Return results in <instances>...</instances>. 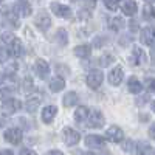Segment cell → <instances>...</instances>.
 <instances>
[{
  "label": "cell",
  "mask_w": 155,
  "mask_h": 155,
  "mask_svg": "<svg viewBox=\"0 0 155 155\" xmlns=\"http://www.w3.org/2000/svg\"><path fill=\"white\" fill-rule=\"evenodd\" d=\"M50 8H51V11H53L54 14H56L58 17H61V19H71V16H73L71 9H70L67 5H62V3L53 2V3L50 5Z\"/></svg>",
  "instance_id": "obj_1"
},
{
  "label": "cell",
  "mask_w": 155,
  "mask_h": 155,
  "mask_svg": "<svg viewBox=\"0 0 155 155\" xmlns=\"http://www.w3.org/2000/svg\"><path fill=\"white\" fill-rule=\"evenodd\" d=\"M20 107H22L20 101H19V99H16V98H5V99H3V102H2V110H3L6 115H12V113H16Z\"/></svg>",
  "instance_id": "obj_2"
},
{
  "label": "cell",
  "mask_w": 155,
  "mask_h": 155,
  "mask_svg": "<svg viewBox=\"0 0 155 155\" xmlns=\"http://www.w3.org/2000/svg\"><path fill=\"white\" fill-rule=\"evenodd\" d=\"M102 81H104V73H102L101 70H98V68L92 70L87 76V84L92 88H98L102 84Z\"/></svg>",
  "instance_id": "obj_3"
},
{
  "label": "cell",
  "mask_w": 155,
  "mask_h": 155,
  "mask_svg": "<svg viewBox=\"0 0 155 155\" xmlns=\"http://www.w3.org/2000/svg\"><path fill=\"white\" fill-rule=\"evenodd\" d=\"M146 61H147V58H146L144 51L140 47H134L132 54H130V58H129V62H130L132 65H143V64H146Z\"/></svg>",
  "instance_id": "obj_4"
},
{
  "label": "cell",
  "mask_w": 155,
  "mask_h": 155,
  "mask_svg": "<svg viewBox=\"0 0 155 155\" xmlns=\"http://www.w3.org/2000/svg\"><path fill=\"white\" fill-rule=\"evenodd\" d=\"M5 140L11 144H19L22 141V130L19 127H11V129H6L5 134H3Z\"/></svg>",
  "instance_id": "obj_5"
},
{
  "label": "cell",
  "mask_w": 155,
  "mask_h": 155,
  "mask_svg": "<svg viewBox=\"0 0 155 155\" xmlns=\"http://www.w3.org/2000/svg\"><path fill=\"white\" fill-rule=\"evenodd\" d=\"M79 140H81L79 132H76L74 129H71V127H65V129H64V141H65L67 146L78 144V143H79Z\"/></svg>",
  "instance_id": "obj_6"
},
{
  "label": "cell",
  "mask_w": 155,
  "mask_h": 155,
  "mask_svg": "<svg viewBox=\"0 0 155 155\" xmlns=\"http://www.w3.org/2000/svg\"><path fill=\"white\" fill-rule=\"evenodd\" d=\"M104 123H106V118H104V115H102L99 110L95 109V110L90 112V115H88V124H90V127L99 129V127L104 126Z\"/></svg>",
  "instance_id": "obj_7"
},
{
  "label": "cell",
  "mask_w": 155,
  "mask_h": 155,
  "mask_svg": "<svg viewBox=\"0 0 155 155\" xmlns=\"http://www.w3.org/2000/svg\"><path fill=\"white\" fill-rule=\"evenodd\" d=\"M34 23H36V27L39 30H42V31H47L50 27H51V17L47 14L45 11H41L39 14L36 16L34 19Z\"/></svg>",
  "instance_id": "obj_8"
},
{
  "label": "cell",
  "mask_w": 155,
  "mask_h": 155,
  "mask_svg": "<svg viewBox=\"0 0 155 155\" xmlns=\"http://www.w3.org/2000/svg\"><path fill=\"white\" fill-rule=\"evenodd\" d=\"M85 146L92 149H102L106 147V138L99 135H88L85 137Z\"/></svg>",
  "instance_id": "obj_9"
},
{
  "label": "cell",
  "mask_w": 155,
  "mask_h": 155,
  "mask_svg": "<svg viewBox=\"0 0 155 155\" xmlns=\"http://www.w3.org/2000/svg\"><path fill=\"white\" fill-rule=\"evenodd\" d=\"M124 138V134L123 130L118 127V126H112L107 129V132H106V140L112 141V143H121Z\"/></svg>",
  "instance_id": "obj_10"
},
{
  "label": "cell",
  "mask_w": 155,
  "mask_h": 155,
  "mask_svg": "<svg viewBox=\"0 0 155 155\" xmlns=\"http://www.w3.org/2000/svg\"><path fill=\"white\" fill-rule=\"evenodd\" d=\"M14 12H17L20 17H28L33 12V8H31L30 2H27V0H17L14 5Z\"/></svg>",
  "instance_id": "obj_11"
},
{
  "label": "cell",
  "mask_w": 155,
  "mask_h": 155,
  "mask_svg": "<svg viewBox=\"0 0 155 155\" xmlns=\"http://www.w3.org/2000/svg\"><path fill=\"white\" fill-rule=\"evenodd\" d=\"M34 71H36V74L41 78V79L48 78V74H50V65H48V62L44 61V59H37L36 64H34Z\"/></svg>",
  "instance_id": "obj_12"
},
{
  "label": "cell",
  "mask_w": 155,
  "mask_h": 155,
  "mask_svg": "<svg viewBox=\"0 0 155 155\" xmlns=\"http://www.w3.org/2000/svg\"><path fill=\"white\" fill-rule=\"evenodd\" d=\"M141 42L149 47L155 45V27H147L141 31Z\"/></svg>",
  "instance_id": "obj_13"
},
{
  "label": "cell",
  "mask_w": 155,
  "mask_h": 155,
  "mask_svg": "<svg viewBox=\"0 0 155 155\" xmlns=\"http://www.w3.org/2000/svg\"><path fill=\"white\" fill-rule=\"evenodd\" d=\"M58 113V107L56 106H47L42 109V121L45 124H50L51 121L54 120V116Z\"/></svg>",
  "instance_id": "obj_14"
},
{
  "label": "cell",
  "mask_w": 155,
  "mask_h": 155,
  "mask_svg": "<svg viewBox=\"0 0 155 155\" xmlns=\"http://www.w3.org/2000/svg\"><path fill=\"white\" fill-rule=\"evenodd\" d=\"M123 76H124L123 68H121V67H116V68H113V70L109 73V82H110L112 85H120V84L123 82Z\"/></svg>",
  "instance_id": "obj_15"
},
{
  "label": "cell",
  "mask_w": 155,
  "mask_h": 155,
  "mask_svg": "<svg viewBox=\"0 0 155 155\" xmlns=\"http://www.w3.org/2000/svg\"><path fill=\"white\" fill-rule=\"evenodd\" d=\"M9 53H11L12 58H20L23 54V45H22V42L19 41L17 37L9 44Z\"/></svg>",
  "instance_id": "obj_16"
},
{
  "label": "cell",
  "mask_w": 155,
  "mask_h": 155,
  "mask_svg": "<svg viewBox=\"0 0 155 155\" xmlns=\"http://www.w3.org/2000/svg\"><path fill=\"white\" fill-rule=\"evenodd\" d=\"M62 88H65V79L61 78V74L59 76H54L53 79L50 81V90L53 93H58V92H61Z\"/></svg>",
  "instance_id": "obj_17"
},
{
  "label": "cell",
  "mask_w": 155,
  "mask_h": 155,
  "mask_svg": "<svg viewBox=\"0 0 155 155\" xmlns=\"http://www.w3.org/2000/svg\"><path fill=\"white\" fill-rule=\"evenodd\" d=\"M127 90L130 93H141V90H143V84H141L135 76H130L129 78V81H127Z\"/></svg>",
  "instance_id": "obj_18"
},
{
  "label": "cell",
  "mask_w": 155,
  "mask_h": 155,
  "mask_svg": "<svg viewBox=\"0 0 155 155\" xmlns=\"http://www.w3.org/2000/svg\"><path fill=\"white\" fill-rule=\"evenodd\" d=\"M74 54H76L78 58H81V59H85V58H88L90 54H92V47L87 45V44L78 45V47L74 48Z\"/></svg>",
  "instance_id": "obj_19"
},
{
  "label": "cell",
  "mask_w": 155,
  "mask_h": 155,
  "mask_svg": "<svg viewBox=\"0 0 155 155\" xmlns=\"http://www.w3.org/2000/svg\"><path fill=\"white\" fill-rule=\"evenodd\" d=\"M137 11H138V6H137V2L135 0H129V2H126L123 5V12L126 16H135L137 14Z\"/></svg>",
  "instance_id": "obj_20"
},
{
  "label": "cell",
  "mask_w": 155,
  "mask_h": 155,
  "mask_svg": "<svg viewBox=\"0 0 155 155\" xmlns=\"http://www.w3.org/2000/svg\"><path fill=\"white\" fill-rule=\"evenodd\" d=\"M88 115H90V110L85 106H79L76 109V112H74V120L78 123H82V121H85L88 118Z\"/></svg>",
  "instance_id": "obj_21"
},
{
  "label": "cell",
  "mask_w": 155,
  "mask_h": 155,
  "mask_svg": "<svg viewBox=\"0 0 155 155\" xmlns=\"http://www.w3.org/2000/svg\"><path fill=\"white\" fill-rule=\"evenodd\" d=\"M78 101H79V98H78L76 92H67V95L64 96V106L65 107H73Z\"/></svg>",
  "instance_id": "obj_22"
},
{
  "label": "cell",
  "mask_w": 155,
  "mask_h": 155,
  "mask_svg": "<svg viewBox=\"0 0 155 155\" xmlns=\"http://www.w3.org/2000/svg\"><path fill=\"white\" fill-rule=\"evenodd\" d=\"M54 39L59 45H67L68 42V34H67V30L65 28H59L54 34Z\"/></svg>",
  "instance_id": "obj_23"
},
{
  "label": "cell",
  "mask_w": 155,
  "mask_h": 155,
  "mask_svg": "<svg viewBox=\"0 0 155 155\" xmlns=\"http://www.w3.org/2000/svg\"><path fill=\"white\" fill-rule=\"evenodd\" d=\"M109 27H110V30H113V31H120V30L124 27V20H123V17L116 16V17L110 19V22H109Z\"/></svg>",
  "instance_id": "obj_24"
},
{
  "label": "cell",
  "mask_w": 155,
  "mask_h": 155,
  "mask_svg": "<svg viewBox=\"0 0 155 155\" xmlns=\"http://www.w3.org/2000/svg\"><path fill=\"white\" fill-rule=\"evenodd\" d=\"M5 20L11 25L12 28H19V17H17V12H6L5 14Z\"/></svg>",
  "instance_id": "obj_25"
},
{
  "label": "cell",
  "mask_w": 155,
  "mask_h": 155,
  "mask_svg": "<svg viewBox=\"0 0 155 155\" xmlns=\"http://www.w3.org/2000/svg\"><path fill=\"white\" fill-rule=\"evenodd\" d=\"M39 104H41L39 98H30V99L27 101V104H25V109H27V112L33 113V112H36V110H37Z\"/></svg>",
  "instance_id": "obj_26"
},
{
  "label": "cell",
  "mask_w": 155,
  "mask_h": 155,
  "mask_svg": "<svg viewBox=\"0 0 155 155\" xmlns=\"http://www.w3.org/2000/svg\"><path fill=\"white\" fill-rule=\"evenodd\" d=\"M135 150H137V155H147V153H149V150H152V149H150L149 143H144V141H140V143H137Z\"/></svg>",
  "instance_id": "obj_27"
},
{
  "label": "cell",
  "mask_w": 155,
  "mask_h": 155,
  "mask_svg": "<svg viewBox=\"0 0 155 155\" xmlns=\"http://www.w3.org/2000/svg\"><path fill=\"white\" fill-rule=\"evenodd\" d=\"M143 17L146 20H155V9H153V6L150 3L143 8Z\"/></svg>",
  "instance_id": "obj_28"
},
{
  "label": "cell",
  "mask_w": 155,
  "mask_h": 155,
  "mask_svg": "<svg viewBox=\"0 0 155 155\" xmlns=\"http://www.w3.org/2000/svg\"><path fill=\"white\" fill-rule=\"evenodd\" d=\"M22 90H23V93H31L34 92V82L31 78H25L23 82H22Z\"/></svg>",
  "instance_id": "obj_29"
},
{
  "label": "cell",
  "mask_w": 155,
  "mask_h": 155,
  "mask_svg": "<svg viewBox=\"0 0 155 155\" xmlns=\"http://www.w3.org/2000/svg\"><path fill=\"white\" fill-rule=\"evenodd\" d=\"M9 50H6L5 47H0V64H3V62H6L8 61V58H9Z\"/></svg>",
  "instance_id": "obj_30"
},
{
  "label": "cell",
  "mask_w": 155,
  "mask_h": 155,
  "mask_svg": "<svg viewBox=\"0 0 155 155\" xmlns=\"http://www.w3.org/2000/svg\"><path fill=\"white\" fill-rule=\"evenodd\" d=\"M104 5L107 6V9L116 11L118 9V0H104Z\"/></svg>",
  "instance_id": "obj_31"
},
{
  "label": "cell",
  "mask_w": 155,
  "mask_h": 155,
  "mask_svg": "<svg viewBox=\"0 0 155 155\" xmlns=\"http://www.w3.org/2000/svg\"><path fill=\"white\" fill-rule=\"evenodd\" d=\"M14 39H16V36L12 34V33H5V34H2V41H3L6 45H9L12 41H14Z\"/></svg>",
  "instance_id": "obj_32"
},
{
  "label": "cell",
  "mask_w": 155,
  "mask_h": 155,
  "mask_svg": "<svg viewBox=\"0 0 155 155\" xmlns=\"http://www.w3.org/2000/svg\"><path fill=\"white\" fill-rule=\"evenodd\" d=\"M115 61V58L113 56H110V54H106V56H102L101 58V65H104V67H107V65H110V64Z\"/></svg>",
  "instance_id": "obj_33"
},
{
  "label": "cell",
  "mask_w": 155,
  "mask_h": 155,
  "mask_svg": "<svg viewBox=\"0 0 155 155\" xmlns=\"http://www.w3.org/2000/svg\"><path fill=\"white\" fill-rule=\"evenodd\" d=\"M132 149H134V141H132V140H126L124 143H123V150L130 152Z\"/></svg>",
  "instance_id": "obj_34"
},
{
  "label": "cell",
  "mask_w": 155,
  "mask_h": 155,
  "mask_svg": "<svg viewBox=\"0 0 155 155\" xmlns=\"http://www.w3.org/2000/svg\"><path fill=\"white\" fill-rule=\"evenodd\" d=\"M56 70H58V73H59L61 76H62V73L65 74V76H67V74L70 73V68H68V67H65V65H62V64H59V65H56Z\"/></svg>",
  "instance_id": "obj_35"
},
{
  "label": "cell",
  "mask_w": 155,
  "mask_h": 155,
  "mask_svg": "<svg viewBox=\"0 0 155 155\" xmlns=\"http://www.w3.org/2000/svg\"><path fill=\"white\" fill-rule=\"evenodd\" d=\"M102 44H106V37H96L95 41H93V45L98 47V48H101Z\"/></svg>",
  "instance_id": "obj_36"
},
{
  "label": "cell",
  "mask_w": 155,
  "mask_h": 155,
  "mask_svg": "<svg viewBox=\"0 0 155 155\" xmlns=\"http://www.w3.org/2000/svg\"><path fill=\"white\" fill-rule=\"evenodd\" d=\"M146 85H147V88L150 90L152 93H155V79H147Z\"/></svg>",
  "instance_id": "obj_37"
},
{
  "label": "cell",
  "mask_w": 155,
  "mask_h": 155,
  "mask_svg": "<svg viewBox=\"0 0 155 155\" xmlns=\"http://www.w3.org/2000/svg\"><path fill=\"white\" fill-rule=\"evenodd\" d=\"M19 155H37V153L34 150H31V149H22Z\"/></svg>",
  "instance_id": "obj_38"
},
{
  "label": "cell",
  "mask_w": 155,
  "mask_h": 155,
  "mask_svg": "<svg viewBox=\"0 0 155 155\" xmlns=\"http://www.w3.org/2000/svg\"><path fill=\"white\" fill-rule=\"evenodd\" d=\"M121 39H123V41H120V44H121V45H126L127 42H129V44L132 42V37H127V36H123Z\"/></svg>",
  "instance_id": "obj_39"
},
{
  "label": "cell",
  "mask_w": 155,
  "mask_h": 155,
  "mask_svg": "<svg viewBox=\"0 0 155 155\" xmlns=\"http://www.w3.org/2000/svg\"><path fill=\"white\" fill-rule=\"evenodd\" d=\"M45 155H64L61 150H58V149H53V150H48Z\"/></svg>",
  "instance_id": "obj_40"
},
{
  "label": "cell",
  "mask_w": 155,
  "mask_h": 155,
  "mask_svg": "<svg viewBox=\"0 0 155 155\" xmlns=\"http://www.w3.org/2000/svg\"><path fill=\"white\" fill-rule=\"evenodd\" d=\"M149 137L155 140V124H153V126H150V129H149Z\"/></svg>",
  "instance_id": "obj_41"
},
{
  "label": "cell",
  "mask_w": 155,
  "mask_h": 155,
  "mask_svg": "<svg viewBox=\"0 0 155 155\" xmlns=\"http://www.w3.org/2000/svg\"><path fill=\"white\" fill-rule=\"evenodd\" d=\"M149 99V96H143L141 99H137V104L140 106V104H146V101Z\"/></svg>",
  "instance_id": "obj_42"
},
{
  "label": "cell",
  "mask_w": 155,
  "mask_h": 155,
  "mask_svg": "<svg viewBox=\"0 0 155 155\" xmlns=\"http://www.w3.org/2000/svg\"><path fill=\"white\" fill-rule=\"evenodd\" d=\"M0 155H14V152H12L11 149H3L2 152H0Z\"/></svg>",
  "instance_id": "obj_43"
},
{
  "label": "cell",
  "mask_w": 155,
  "mask_h": 155,
  "mask_svg": "<svg viewBox=\"0 0 155 155\" xmlns=\"http://www.w3.org/2000/svg\"><path fill=\"white\" fill-rule=\"evenodd\" d=\"M130 28H132L134 31H137V30H138V23H137L135 20H134V22H130Z\"/></svg>",
  "instance_id": "obj_44"
},
{
  "label": "cell",
  "mask_w": 155,
  "mask_h": 155,
  "mask_svg": "<svg viewBox=\"0 0 155 155\" xmlns=\"http://www.w3.org/2000/svg\"><path fill=\"white\" fill-rule=\"evenodd\" d=\"M87 2H88V6H95V3H96V0H87Z\"/></svg>",
  "instance_id": "obj_45"
},
{
  "label": "cell",
  "mask_w": 155,
  "mask_h": 155,
  "mask_svg": "<svg viewBox=\"0 0 155 155\" xmlns=\"http://www.w3.org/2000/svg\"><path fill=\"white\" fill-rule=\"evenodd\" d=\"M152 61H153V64H155V50L152 51Z\"/></svg>",
  "instance_id": "obj_46"
},
{
  "label": "cell",
  "mask_w": 155,
  "mask_h": 155,
  "mask_svg": "<svg viewBox=\"0 0 155 155\" xmlns=\"http://www.w3.org/2000/svg\"><path fill=\"white\" fill-rule=\"evenodd\" d=\"M2 82H3V76L0 74V85H2Z\"/></svg>",
  "instance_id": "obj_47"
},
{
  "label": "cell",
  "mask_w": 155,
  "mask_h": 155,
  "mask_svg": "<svg viewBox=\"0 0 155 155\" xmlns=\"http://www.w3.org/2000/svg\"><path fill=\"white\" fill-rule=\"evenodd\" d=\"M152 110H153V112H155V101H153V102H152Z\"/></svg>",
  "instance_id": "obj_48"
},
{
  "label": "cell",
  "mask_w": 155,
  "mask_h": 155,
  "mask_svg": "<svg viewBox=\"0 0 155 155\" xmlns=\"http://www.w3.org/2000/svg\"><path fill=\"white\" fill-rule=\"evenodd\" d=\"M84 155H95V153H93V152H85Z\"/></svg>",
  "instance_id": "obj_49"
},
{
  "label": "cell",
  "mask_w": 155,
  "mask_h": 155,
  "mask_svg": "<svg viewBox=\"0 0 155 155\" xmlns=\"http://www.w3.org/2000/svg\"><path fill=\"white\" fill-rule=\"evenodd\" d=\"M144 2H147V3H153L155 0H144Z\"/></svg>",
  "instance_id": "obj_50"
},
{
  "label": "cell",
  "mask_w": 155,
  "mask_h": 155,
  "mask_svg": "<svg viewBox=\"0 0 155 155\" xmlns=\"http://www.w3.org/2000/svg\"><path fill=\"white\" fill-rule=\"evenodd\" d=\"M153 155H155V149H153Z\"/></svg>",
  "instance_id": "obj_51"
},
{
  "label": "cell",
  "mask_w": 155,
  "mask_h": 155,
  "mask_svg": "<svg viewBox=\"0 0 155 155\" xmlns=\"http://www.w3.org/2000/svg\"><path fill=\"white\" fill-rule=\"evenodd\" d=\"M2 2H3V0H0V3H2Z\"/></svg>",
  "instance_id": "obj_52"
},
{
  "label": "cell",
  "mask_w": 155,
  "mask_h": 155,
  "mask_svg": "<svg viewBox=\"0 0 155 155\" xmlns=\"http://www.w3.org/2000/svg\"><path fill=\"white\" fill-rule=\"evenodd\" d=\"M104 155H109V153H104Z\"/></svg>",
  "instance_id": "obj_53"
},
{
  "label": "cell",
  "mask_w": 155,
  "mask_h": 155,
  "mask_svg": "<svg viewBox=\"0 0 155 155\" xmlns=\"http://www.w3.org/2000/svg\"><path fill=\"white\" fill-rule=\"evenodd\" d=\"M118 2H120V0H118Z\"/></svg>",
  "instance_id": "obj_54"
}]
</instances>
